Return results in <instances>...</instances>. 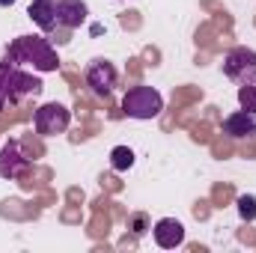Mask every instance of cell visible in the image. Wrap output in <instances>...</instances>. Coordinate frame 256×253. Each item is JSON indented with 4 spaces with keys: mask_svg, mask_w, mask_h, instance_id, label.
Wrapping results in <instances>:
<instances>
[{
    "mask_svg": "<svg viewBox=\"0 0 256 253\" xmlns=\"http://www.w3.org/2000/svg\"><path fill=\"white\" fill-rule=\"evenodd\" d=\"M6 63L15 66H33L36 72H57L60 57L54 51V45L42 36H18L9 48H6Z\"/></svg>",
    "mask_w": 256,
    "mask_h": 253,
    "instance_id": "1",
    "label": "cell"
},
{
    "mask_svg": "<svg viewBox=\"0 0 256 253\" xmlns=\"http://www.w3.org/2000/svg\"><path fill=\"white\" fill-rule=\"evenodd\" d=\"M42 92V80L33 78L30 72H24L15 63H0V110H6V104H21L30 96Z\"/></svg>",
    "mask_w": 256,
    "mask_h": 253,
    "instance_id": "2",
    "label": "cell"
},
{
    "mask_svg": "<svg viewBox=\"0 0 256 253\" xmlns=\"http://www.w3.org/2000/svg\"><path fill=\"white\" fill-rule=\"evenodd\" d=\"M164 110V98L155 86H131L122 98V114L131 120H155Z\"/></svg>",
    "mask_w": 256,
    "mask_h": 253,
    "instance_id": "3",
    "label": "cell"
},
{
    "mask_svg": "<svg viewBox=\"0 0 256 253\" xmlns=\"http://www.w3.org/2000/svg\"><path fill=\"white\" fill-rule=\"evenodd\" d=\"M224 74L230 80H236L238 86L256 84V51H250V48H232L224 57Z\"/></svg>",
    "mask_w": 256,
    "mask_h": 253,
    "instance_id": "4",
    "label": "cell"
},
{
    "mask_svg": "<svg viewBox=\"0 0 256 253\" xmlns=\"http://www.w3.org/2000/svg\"><path fill=\"white\" fill-rule=\"evenodd\" d=\"M33 122H36V131H39V134L54 137V134H63L66 128L72 126V114H68V108H66V104L51 102V104H42V108L36 110Z\"/></svg>",
    "mask_w": 256,
    "mask_h": 253,
    "instance_id": "5",
    "label": "cell"
},
{
    "mask_svg": "<svg viewBox=\"0 0 256 253\" xmlns=\"http://www.w3.org/2000/svg\"><path fill=\"white\" fill-rule=\"evenodd\" d=\"M86 86L98 96V98H108L116 86V68L108 60H92L86 66Z\"/></svg>",
    "mask_w": 256,
    "mask_h": 253,
    "instance_id": "6",
    "label": "cell"
},
{
    "mask_svg": "<svg viewBox=\"0 0 256 253\" xmlns=\"http://www.w3.org/2000/svg\"><path fill=\"white\" fill-rule=\"evenodd\" d=\"M27 170H30V158L24 155V149H21L18 140H9L0 149V176L12 182V179H21Z\"/></svg>",
    "mask_w": 256,
    "mask_h": 253,
    "instance_id": "7",
    "label": "cell"
},
{
    "mask_svg": "<svg viewBox=\"0 0 256 253\" xmlns=\"http://www.w3.org/2000/svg\"><path fill=\"white\" fill-rule=\"evenodd\" d=\"M152 236H155V244L164 248V250H173L185 242V226L176 220V218H164L152 226Z\"/></svg>",
    "mask_w": 256,
    "mask_h": 253,
    "instance_id": "8",
    "label": "cell"
},
{
    "mask_svg": "<svg viewBox=\"0 0 256 253\" xmlns=\"http://www.w3.org/2000/svg\"><path fill=\"white\" fill-rule=\"evenodd\" d=\"M224 134L232 137V140H248L256 134V114L250 110H238V114H230L224 120Z\"/></svg>",
    "mask_w": 256,
    "mask_h": 253,
    "instance_id": "9",
    "label": "cell"
},
{
    "mask_svg": "<svg viewBox=\"0 0 256 253\" xmlns=\"http://www.w3.org/2000/svg\"><path fill=\"white\" fill-rule=\"evenodd\" d=\"M27 15L33 18V24H39L42 33H51L60 27V18H57V0H33Z\"/></svg>",
    "mask_w": 256,
    "mask_h": 253,
    "instance_id": "10",
    "label": "cell"
},
{
    "mask_svg": "<svg viewBox=\"0 0 256 253\" xmlns=\"http://www.w3.org/2000/svg\"><path fill=\"white\" fill-rule=\"evenodd\" d=\"M57 18H60V27L78 30L86 21V3L84 0H57Z\"/></svg>",
    "mask_w": 256,
    "mask_h": 253,
    "instance_id": "11",
    "label": "cell"
},
{
    "mask_svg": "<svg viewBox=\"0 0 256 253\" xmlns=\"http://www.w3.org/2000/svg\"><path fill=\"white\" fill-rule=\"evenodd\" d=\"M110 164H114V170H131L134 167V152L128 146H116L110 152Z\"/></svg>",
    "mask_w": 256,
    "mask_h": 253,
    "instance_id": "12",
    "label": "cell"
},
{
    "mask_svg": "<svg viewBox=\"0 0 256 253\" xmlns=\"http://www.w3.org/2000/svg\"><path fill=\"white\" fill-rule=\"evenodd\" d=\"M238 102H242V110L256 114V84H244V86H238Z\"/></svg>",
    "mask_w": 256,
    "mask_h": 253,
    "instance_id": "13",
    "label": "cell"
},
{
    "mask_svg": "<svg viewBox=\"0 0 256 253\" xmlns=\"http://www.w3.org/2000/svg\"><path fill=\"white\" fill-rule=\"evenodd\" d=\"M238 214L244 220H256V196L254 194H242L238 196Z\"/></svg>",
    "mask_w": 256,
    "mask_h": 253,
    "instance_id": "14",
    "label": "cell"
},
{
    "mask_svg": "<svg viewBox=\"0 0 256 253\" xmlns=\"http://www.w3.org/2000/svg\"><path fill=\"white\" fill-rule=\"evenodd\" d=\"M12 3H15V0H0V6H12Z\"/></svg>",
    "mask_w": 256,
    "mask_h": 253,
    "instance_id": "15",
    "label": "cell"
}]
</instances>
